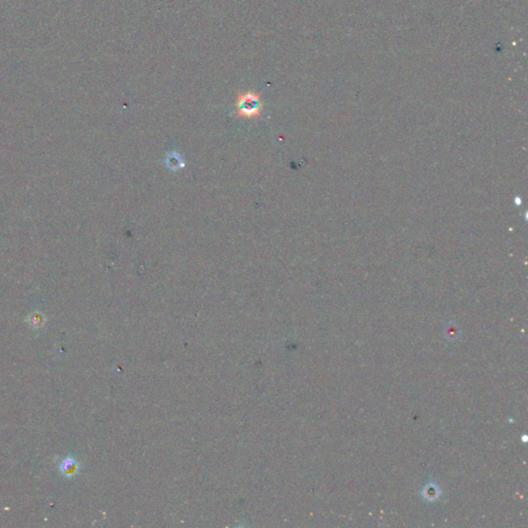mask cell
Here are the masks:
<instances>
[{"mask_svg": "<svg viewBox=\"0 0 528 528\" xmlns=\"http://www.w3.org/2000/svg\"><path fill=\"white\" fill-rule=\"evenodd\" d=\"M165 165L169 170L173 171V172H176V171H179L182 170L185 167L186 163L184 161V158L182 157V155L177 153V152H171L166 155L165 157Z\"/></svg>", "mask_w": 528, "mask_h": 528, "instance_id": "obj_2", "label": "cell"}, {"mask_svg": "<svg viewBox=\"0 0 528 528\" xmlns=\"http://www.w3.org/2000/svg\"><path fill=\"white\" fill-rule=\"evenodd\" d=\"M60 469H61V472L65 475V476H73L77 473L78 471V464L77 462L73 459V458H66L61 466H60Z\"/></svg>", "mask_w": 528, "mask_h": 528, "instance_id": "obj_3", "label": "cell"}, {"mask_svg": "<svg viewBox=\"0 0 528 528\" xmlns=\"http://www.w3.org/2000/svg\"><path fill=\"white\" fill-rule=\"evenodd\" d=\"M235 109L236 118L247 120L261 118L263 101L260 94L254 91H245L239 93L236 98Z\"/></svg>", "mask_w": 528, "mask_h": 528, "instance_id": "obj_1", "label": "cell"}]
</instances>
